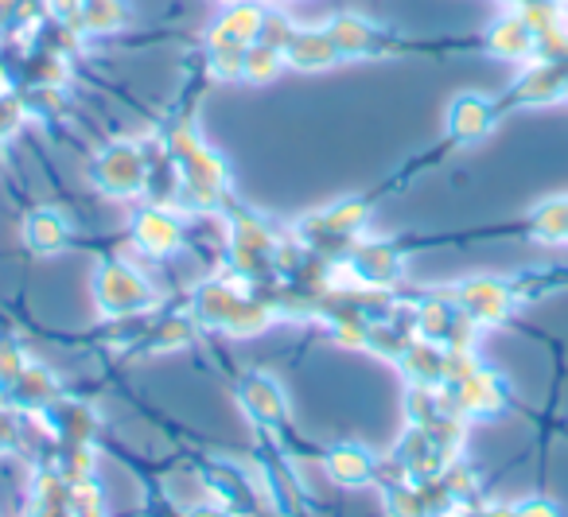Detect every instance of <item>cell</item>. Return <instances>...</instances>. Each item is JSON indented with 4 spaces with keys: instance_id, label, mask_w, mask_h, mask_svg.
<instances>
[{
    "instance_id": "5b68a950",
    "label": "cell",
    "mask_w": 568,
    "mask_h": 517,
    "mask_svg": "<svg viewBox=\"0 0 568 517\" xmlns=\"http://www.w3.org/2000/svg\"><path fill=\"white\" fill-rule=\"evenodd\" d=\"M121 17H125L121 0H87V9H82V20H87L90 28H102V32L118 28Z\"/></svg>"
},
{
    "instance_id": "ba28073f",
    "label": "cell",
    "mask_w": 568,
    "mask_h": 517,
    "mask_svg": "<svg viewBox=\"0 0 568 517\" xmlns=\"http://www.w3.org/2000/svg\"><path fill=\"white\" fill-rule=\"evenodd\" d=\"M479 292L483 296H490V292H495V284H479ZM479 307H490V315H498V307H495V300H483Z\"/></svg>"
},
{
    "instance_id": "7a4b0ae2",
    "label": "cell",
    "mask_w": 568,
    "mask_h": 517,
    "mask_svg": "<svg viewBox=\"0 0 568 517\" xmlns=\"http://www.w3.org/2000/svg\"><path fill=\"white\" fill-rule=\"evenodd\" d=\"M452 129L459 136H483L490 129V105L483 98H459L452 110Z\"/></svg>"
},
{
    "instance_id": "52a82bcc",
    "label": "cell",
    "mask_w": 568,
    "mask_h": 517,
    "mask_svg": "<svg viewBox=\"0 0 568 517\" xmlns=\"http://www.w3.org/2000/svg\"><path fill=\"white\" fill-rule=\"evenodd\" d=\"M141 237L152 250H168V245H175V226L168 219H160V214H149L141 226Z\"/></svg>"
},
{
    "instance_id": "6da1fadb",
    "label": "cell",
    "mask_w": 568,
    "mask_h": 517,
    "mask_svg": "<svg viewBox=\"0 0 568 517\" xmlns=\"http://www.w3.org/2000/svg\"><path fill=\"white\" fill-rule=\"evenodd\" d=\"M339 59V48H335L332 32H296L288 40V63H296L301 71H320V67H332Z\"/></svg>"
},
{
    "instance_id": "3957f363",
    "label": "cell",
    "mask_w": 568,
    "mask_h": 517,
    "mask_svg": "<svg viewBox=\"0 0 568 517\" xmlns=\"http://www.w3.org/2000/svg\"><path fill=\"white\" fill-rule=\"evenodd\" d=\"M490 43H495V51H503V55H526V51H534V28L521 24V20H506V24L495 28Z\"/></svg>"
},
{
    "instance_id": "8992f818",
    "label": "cell",
    "mask_w": 568,
    "mask_h": 517,
    "mask_svg": "<svg viewBox=\"0 0 568 517\" xmlns=\"http://www.w3.org/2000/svg\"><path fill=\"white\" fill-rule=\"evenodd\" d=\"M276 67H281V55H276V48H253V51H245V74L250 79H273L276 74Z\"/></svg>"
},
{
    "instance_id": "277c9868",
    "label": "cell",
    "mask_w": 568,
    "mask_h": 517,
    "mask_svg": "<svg viewBox=\"0 0 568 517\" xmlns=\"http://www.w3.org/2000/svg\"><path fill=\"white\" fill-rule=\"evenodd\" d=\"M332 40H335V48H339V55L343 51H347V55H363V51H371L374 32L363 20H339V24L332 28Z\"/></svg>"
}]
</instances>
